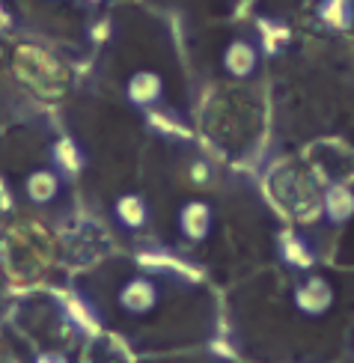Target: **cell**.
<instances>
[{
  "label": "cell",
  "mask_w": 354,
  "mask_h": 363,
  "mask_svg": "<svg viewBox=\"0 0 354 363\" xmlns=\"http://www.w3.org/2000/svg\"><path fill=\"white\" fill-rule=\"evenodd\" d=\"M253 48L248 42H233L229 45V51H226V66L233 69L236 74H248L253 69Z\"/></svg>",
  "instance_id": "obj_5"
},
{
  "label": "cell",
  "mask_w": 354,
  "mask_h": 363,
  "mask_svg": "<svg viewBox=\"0 0 354 363\" xmlns=\"http://www.w3.org/2000/svg\"><path fill=\"white\" fill-rule=\"evenodd\" d=\"M179 223H182V230L199 238L206 233V226H209V208L203 203H188L182 208V215H179Z\"/></svg>",
  "instance_id": "obj_3"
},
{
  "label": "cell",
  "mask_w": 354,
  "mask_h": 363,
  "mask_svg": "<svg viewBox=\"0 0 354 363\" xmlns=\"http://www.w3.org/2000/svg\"><path fill=\"white\" fill-rule=\"evenodd\" d=\"M119 301L128 313H146L152 304H155V286H152V280H146V277H137L122 289Z\"/></svg>",
  "instance_id": "obj_1"
},
{
  "label": "cell",
  "mask_w": 354,
  "mask_h": 363,
  "mask_svg": "<svg viewBox=\"0 0 354 363\" xmlns=\"http://www.w3.org/2000/svg\"><path fill=\"white\" fill-rule=\"evenodd\" d=\"M27 194L33 196L36 203H48L51 196L57 194V179H54L48 170H39L36 176H30V182H27Z\"/></svg>",
  "instance_id": "obj_6"
},
{
  "label": "cell",
  "mask_w": 354,
  "mask_h": 363,
  "mask_svg": "<svg viewBox=\"0 0 354 363\" xmlns=\"http://www.w3.org/2000/svg\"><path fill=\"white\" fill-rule=\"evenodd\" d=\"M161 96V81H158V74H152V72H137L134 78L128 81V99L134 104H152Z\"/></svg>",
  "instance_id": "obj_2"
},
{
  "label": "cell",
  "mask_w": 354,
  "mask_h": 363,
  "mask_svg": "<svg viewBox=\"0 0 354 363\" xmlns=\"http://www.w3.org/2000/svg\"><path fill=\"white\" fill-rule=\"evenodd\" d=\"M328 298H331V292H328V286L321 283V280H310L304 286V289L298 292V304L304 307V310H310V313H316V310H321L328 304Z\"/></svg>",
  "instance_id": "obj_4"
},
{
  "label": "cell",
  "mask_w": 354,
  "mask_h": 363,
  "mask_svg": "<svg viewBox=\"0 0 354 363\" xmlns=\"http://www.w3.org/2000/svg\"><path fill=\"white\" fill-rule=\"evenodd\" d=\"M119 218L126 220L128 226H140L146 220V208H143V203L137 200V196H126V200L119 203Z\"/></svg>",
  "instance_id": "obj_7"
},
{
  "label": "cell",
  "mask_w": 354,
  "mask_h": 363,
  "mask_svg": "<svg viewBox=\"0 0 354 363\" xmlns=\"http://www.w3.org/2000/svg\"><path fill=\"white\" fill-rule=\"evenodd\" d=\"M36 363H66V357L57 354V352H48V354H39Z\"/></svg>",
  "instance_id": "obj_8"
}]
</instances>
